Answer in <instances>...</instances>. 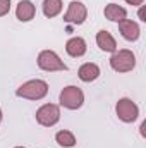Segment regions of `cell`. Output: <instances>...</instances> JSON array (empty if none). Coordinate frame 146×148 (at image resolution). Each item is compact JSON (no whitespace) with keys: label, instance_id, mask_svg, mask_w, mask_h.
<instances>
[{"label":"cell","instance_id":"obj_17","mask_svg":"<svg viewBox=\"0 0 146 148\" xmlns=\"http://www.w3.org/2000/svg\"><path fill=\"white\" fill-rule=\"evenodd\" d=\"M129 5H143V2L145 0H126Z\"/></svg>","mask_w":146,"mask_h":148},{"label":"cell","instance_id":"obj_13","mask_svg":"<svg viewBox=\"0 0 146 148\" xmlns=\"http://www.w3.org/2000/svg\"><path fill=\"white\" fill-rule=\"evenodd\" d=\"M103 14L108 21H113V23H120V21L127 19V10L119 3H108L103 9Z\"/></svg>","mask_w":146,"mask_h":148},{"label":"cell","instance_id":"obj_15","mask_svg":"<svg viewBox=\"0 0 146 148\" xmlns=\"http://www.w3.org/2000/svg\"><path fill=\"white\" fill-rule=\"evenodd\" d=\"M55 141H57L60 147L71 148V147L76 145V136H74V133H71V131L62 129V131H59V133L55 134Z\"/></svg>","mask_w":146,"mask_h":148},{"label":"cell","instance_id":"obj_7","mask_svg":"<svg viewBox=\"0 0 146 148\" xmlns=\"http://www.w3.org/2000/svg\"><path fill=\"white\" fill-rule=\"evenodd\" d=\"M86 17H88V9H86V5H84L83 2H79V0H72V2L69 3L67 12L64 14V21L69 23V24H76V26L83 24V23L86 21Z\"/></svg>","mask_w":146,"mask_h":148},{"label":"cell","instance_id":"obj_14","mask_svg":"<svg viewBox=\"0 0 146 148\" xmlns=\"http://www.w3.org/2000/svg\"><path fill=\"white\" fill-rule=\"evenodd\" d=\"M62 12V0H43V14L46 17H57Z\"/></svg>","mask_w":146,"mask_h":148},{"label":"cell","instance_id":"obj_5","mask_svg":"<svg viewBox=\"0 0 146 148\" xmlns=\"http://www.w3.org/2000/svg\"><path fill=\"white\" fill-rule=\"evenodd\" d=\"M60 121V107L55 103H45L36 110V122L40 126L52 127Z\"/></svg>","mask_w":146,"mask_h":148},{"label":"cell","instance_id":"obj_8","mask_svg":"<svg viewBox=\"0 0 146 148\" xmlns=\"http://www.w3.org/2000/svg\"><path fill=\"white\" fill-rule=\"evenodd\" d=\"M119 31L120 35L126 38L127 41H136L139 35H141V29H139V24L131 21V19H124L119 23Z\"/></svg>","mask_w":146,"mask_h":148},{"label":"cell","instance_id":"obj_2","mask_svg":"<svg viewBox=\"0 0 146 148\" xmlns=\"http://www.w3.org/2000/svg\"><path fill=\"white\" fill-rule=\"evenodd\" d=\"M110 67L115 73H129L136 67V55L127 48L115 50L110 57Z\"/></svg>","mask_w":146,"mask_h":148},{"label":"cell","instance_id":"obj_6","mask_svg":"<svg viewBox=\"0 0 146 148\" xmlns=\"http://www.w3.org/2000/svg\"><path fill=\"white\" fill-rule=\"evenodd\" d=\"M115 112H117V117L122 121V122H134L139 115V107L131 100V98H120L115 105Z\"/></svg>","mask_w":146,"mask_h":148},{"label":"cell","instance_id":"obj_4","mask_svg":"<svg viewBox=\"0 0 146 148\" xmlns=\"http://www.w3.org/2000/svg\"><path fill=\"white\" fill-rule=\"evenodd\" d=\"M36 62H38V67L41 71H46V73H55V71H65L67 69L64 60L53 50H41L38 53Z\"/></svg>","mask_w":146,"mask_h":148},{"label":"cell","instance_id":"obj_11","mask_svg":"<svg viewBox=\"0 0 146 148\" xmlns=\"http://www.w3.org/2000/svg\"><path fill=\"white\" fill-rule=\"evenodd\" d=\"M86 50H88L86 41H84V38H81V36H72L65 43V52L71 57H83L86 53Z\"/></svg>","mask_w":146,"mask_h":148},{"label":"cell","instance_id":"obj_1","mask_svg":"<svg viewBox=\"0 0 146 148\" xmlns=\"http://www.w3.org/2000/svg\"><path fill=\"white\" fill-rule=\"evenodd\" d=\"M46 93H48V84L43 79H29L16 90V95L26 100H41L46 97Z\"/></svg>","mask_w":146,"mask_h":148},{"label":"cell","instance_id":"obj_16","mask_svg":"<svg viewBox=\"0 0 146 148\" xmlns=\"http://www.w3.org/2000/svg\"><path fill=\"white\" fill-rule=\"evenodd\" d=\"M10 10V0H0V17L7 16Z\"/></svg>","mask_w":146,"mask_h":148},{"label":"cell","instance_id":"obj_20","mask_svg":"<svg viewBox=\"0 0 146 148\" xmlns=\"http://www.w3.org/2000/svg\"><path fill=\"white\" fill-rule=\"evenodd\" d=\"M14 148H26V147H14Z\"/></svg>","mask_w":146,"mask_h":148},{"label":"cell","instance_id":"obj_3","mask_svg":"<svg viewBox=\"0 0 146 148\" xmlns=\"http://www.w3.org/2000/svg\"><path fill=\"white\" fill-rule=\"evenodd\" d=\"M59 102L62 107L69 109V110H77L83 107L84 103V93L81 88L77 86H65L62 91H60V97H59Z\"/></svg>","mask_w":146,"mask_h":148},{"label":"cell","instance_id":"obj_10","mask_svg":"<svg viewBox=\"0 0 146 148\" xmlns=\"http://www.w3.org/2000/svg\"><path fill=\"white\" fill-rule=\"evenodd\" d=\"M96 45L103 52H112L113 53L117 50V41H115V38L112 36V33L107 31V29H100L98 31V35H96Z\"/></svg>","mask_w":146,"mask_h":148},{"label":"cell","instance_id":"obj_12","mask_svg":"<svg viewBox=\"0 0 146 148\" xmlns=\"http://www.w3.org/2000/svg\"><path fill=\"white\" fill-rule=\"evenodd\" d=\"M77 76H79L81 81L91 83V81L98 79V76H100V67H98L96 64H93V62H86V64H83V66L79 67Z\"/></svg>","mask_w":146,"mask_h":148},{"label":"cell","instance_id":"obj_18","mask_svg":"<svg viewBox=\"0 0 146 148\" xmlns=\"http://www.w3.org/2000/svg\"><path fill=\"white\" fill-rule=\"evenodd\" d=\"M139 19H141V21H146L145 19V9H143V7L139 9Z\"/></svg>","mask_w":146,"mask_h":148},{"label":"cell","instance_id":"obj_9","mask_svg":"<svg viewBox=\"0 0 146 148\" xmlns=\"http://www.w3.org/2000/svg\"><path fill=\"white\" fill-rule=\"evenodd\" d=\"M35 14H36V7H35V3L31 0H21L17 3V7H16V16H17V19L21 23L31 21L35 17Z\"/></svg>","mask_w":146,"mask_h":148},{"label":"cell","instance_id":"obj_19","mask_svg":"<svg viewBox=\"0 0 146 148\" xmlns=\"http://www.w3.org/2000/svg\"><path fill=\"white\" fill-rule=\"evenodd\" d=\"M0 122H2V109H0Z\"/></svg>","mask_w":146,"mask_h":148}]
</instances>
